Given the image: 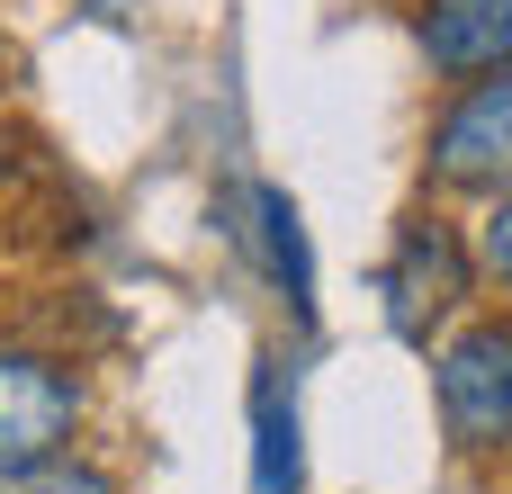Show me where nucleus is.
<instances>
[{
    "mask_svg": "<svg viewBox=\"0 0 512 494\" xmlns=\"http://www.w3.org/2000/svg\"><path fill=\"white\" fill-rule=\"evenodd\" d=\"M450 450H512V324H459L432 360Z\"/></svg>",
    "mask_w": 512,
    "mask_h": 494,
    "instance_id": "nucleus-1",
    "label": "nucleus"
},
{
    "mask_svg": "<svg viewBox=\"0 0 512 494\" xmlns=\"http://www.w3.org/2000/svg\"><path fill=\"white\" fill-rule=\"evenodd\" d=\"M432 180L441 189H512V63L459 81V99L432 117Z\"/></svg>",
    "mask_w": 512,
    "mask_h": 494,
    "instance_id": "nucleus-2",
    "label": "nucleus"
},
{
    "mask_svg": "<svg viewBox=\"0 0 512 494\" xmlns=\"http://www.w3.org/2000/svg\"><path fill=\"white\" fill-rule=\"evenodd\" d=\"M72 423H81V378L45 351H0V477L63 459Z\"/></svg>",
    "mask_w": 512,
    "mask_h": 494,
    "instance_id": "nucleus-3",
    "label": "nucleus"
},
{
    "mask_svg": "<svg viewBox=\"0 0 512 494\" xmlns=\"http://www.w3.org/2000/svg\"><path fill=\"white\" fill-rule=\"evenodd\" d=\"M468 297V243L441 216H405L396 252H387V324L405 342H432V324H450Z\"/></svg>",
    "mask_w": 512,
    "mask_h": 494,
    "instance_id": "nucleus-4",
    "label": "nucleus"
},
{
    "mask_svg": "<svg viewBox=\"0 0 512 494\" xmlns=\"http://www.w3.org/2000/svg\"><path fill=\"white\" fill-rule=\"evenodd\" d=\"M414 36H423L432 72L477 81V72L512 63V0H423L414 9Z\"/></svg>",
    "mask_w": 512,
    "mask_h": 494,
    "instance_id": "nucleus-5",
    "label": "nucleus"
},
{
    "mask_svg": "<svg viewBox=\"0 0 512 494\" xmlns=\"http://www.w3.org/2000/svg\"><path fill=\"white\" fill-rule=\"evenodd\" d=\"M252 494H297V396L279 369L252 378Z\"/></svg>",
    "mask_w": 512,
    "mask_h": 494,
    "instance_id": "nucleus-6",
    "label": "nucleus"
},
{
    "mask_svg": "<svg viewBox=\"0 0 512 494\" xmlns=\"http://www.w3.org/2000/svg\"><path fill=\"white\" fill-rule=\"evenodd\" d=\"M252 216H261V252H270V279L288 288L297 324H315V261H306V225H297V207H288L279 189H261V198H252Z\"/></svg>",
    "mask_w": 512,
    "mask_h": 494,
    "instance_id": "nucleus-7",
    "label": "nucleus"
},
{
    "mask_svg": "<svg viewBox=\"0 0 512 494\" xmlns=\"http://www.w3.org/2000/svg\"><path fill=\"white\" fill-rule=\"evenodd\" d=\"M0 494H117V477L63 450V459H45V468H18V477H0Z\"/></svg>",
    "mask_w": 512,
    "mask_h": 494,
    "instance_id": "nucleus-8",
    "label": "nucleus"
},
{
    "mask_svg": "<svg viewBox=\"0 0 512 494\" xmlns=\"http://www.w3.org/2000/svg\"><path fill=\"white\" fill-rule=\"evenodd\" d=\"M477 261L504 279V297H512V189L495 198V207H486V225H477Z\"/></svg>",
    "mask_w": 512,
    "mask_h": 494,
    "instance_id": "nucleus-9",
    "label": "nucleus"
},
{
    "mask_svg": "<svg viewBox=\"0 0 512 494\" xmlns=\"http://www.w3.org/2000/svg\"><path fill=\"white\" fill-rule=\"evenodd\" d=\"M99 9H126V0H99Z\"/></svg>",
    "mask_w": 512,
    "mask_h": 494,
    "instance_id": "nucleus-10",
    "label": "nucleus"
}]
</instances>
